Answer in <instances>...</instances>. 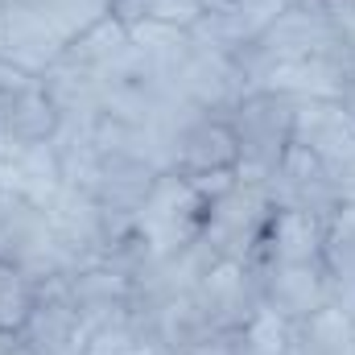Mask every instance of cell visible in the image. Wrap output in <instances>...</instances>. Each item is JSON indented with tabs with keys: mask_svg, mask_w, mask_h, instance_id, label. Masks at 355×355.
I'll list each match as a JSON object with an SVG mask.
<instances>
[{
	"mask_svg": "<svg viewBox=\"0 0 355 355\" xmlns=\"http://www.w3.org/2000/svg\"><path fill=\"white\" fill-rule=\"evenodd\" d=\"M112 17L124 25H174L190 29L202 17V0H112Z\"/></svg>",
	"mask_w": 355,
	"mask_h": 355,
	"instance_id": "9a60e30c",
	"label": "cell"
},
{
	"mask_svg": "<svg viewBox=\"0 0 355 355\" xmlns=\"http://www.w3.org/2000/svg\"><path fill=\"white\" fill-rule=\"evenodd\" d=\"M42 79L37 75H29V71H21V67H12V62H0V116L4 112H12L29 91L37 87Z\"/></svg>",
	"mask_w": 355,
	"mask_h": 355,
	"instance_id": "2e32d148",
	"label": "cell"
},
{
	"mask_svg": "<svg viewBox=\"0 0 355 355\" xmlns=\"http://www.w3.org/2000/svg\"><path fill=\"white\" fill-rule=\"evenodd\" d=\"M211 335H240L261 310V281L240 261H215L194 289Z\"/></svg>",
	"mask_w": 355,
	"mask_h": 355,
	"instance_id": "52a82bcc",
	"label": "cell"
},
{
	"mask_svg": "<svg viewBox=\"0 0 355 355\" xmlns=\"http://www.w3.org/2000/svg\"><path fill=\"white\" fill-rule=\"evenodd\" d=\"M289 4L293 0H202V17L190 25V37L211 50L240 54Z\"/></svg>",
	"mask_w": 355,
	"mask_h": 355,
	"instance_id": "ba28073f",
	"label": "cell"
},
{
	"mask_svg": "<svg viewBox=\"0 0 355 355\" xmlns=\"http://www.w3.org/2000/svg\"><path fill=\"white\" fill-rule=\"evenodd\" d=\"M252 268V265H248ZM261 281V306L302 322L306 314H314L318 306L331 302V285H327V265L310 261V265H268V268H252Z\"/></svg>",
	"mask_w": 355,
	"mask_h": 355,
	"instance_id": "9c48e42d",
	"label": "cell"
},
{
	"mask_svg": "<svg viewBox=\"0 0 355 355\" xmlns=\"http://www.w3.org/2000/svg\"><path fill=\"white\" fill-rule=\"evenodd\" d=\"M335 103H339V107L352 116V124H355V71L343 79V87H339V95H335Z\"/></svg>",
	"mask_w": 355,
	"mask_h": 355,
	"instance_id": "e0dca14e",
	"label": "cell"
},
{
	"mask_svg": "<svg viewBox=\"0 0 355 355\" xmlns=\"http://www.w3.org/2000/svg\"><path fill=\"white\" fill-rule=\"evenodd\" d=\"M293 145H306L331 170H339L355 153V124L335 99H297V112H293Z\"/></svg>",
	"mask_w": 355,
	"mask_h": 355,
	"instance_id": "8fae6325",
	"label": "cell"
},
{
	"mask_svg": "<svg viewBox=\"0 0 355 355\" xmlns=\"http://www.w3.org/2000/svg\"><path fill=\"white\" fill-rule=\"evenodd\" d=\"M67 42H71V33H62L37 8H29L21 0L0 4V62H12V67L42 79L62 58Z\"/></svg>",
	"mask_w": 355,
	"mask_h": 355,
	"instance_id": "8992f818",
	"label": "cell"
},
{
	"mask_svg": "<svg viewBox=\"0 0 355 355\" xmlns=\"http://www.w3.org/2000/svg\"><path fill=\"white\" fill-rule=\"evenodd\" d=\"M265 190L277 211H310L318 219H331L343 207V194H339V182L331 174V166L293 141H289L285 157L277 162V170L268 174Z\"/></svg>",
	"mask_w": 355,
	"mask_h": 355,
	"instance_id": "277c9868",
	"label": "cell"
},
{
	"mask_svg": "<svg viewBox=\"0 0 355 355\" xmlns=\"http://www.w3.org/2000/svg\"><path fill=\"white\" fill-rule=\"evenodd\" d=\"M120 355H170L166 347H157L153 339H141V343H132L128 352H120Z\"/></svg>",
	"mask_w": 355,
	"mask_h": 355,
	"instance_id": "ac0fdd59",
	"label": "cell"
},
{
	"mask_svg": "<svg viewBox=\"0 0 355 355\" xmlns=\"http://www.w3.org/2000/svg\"><path fill=\"white\" fill-rule=\"evenodd\" d=\"M236 166H240V145H236L232 120L194 112L170 141V170L166 174L198 182L211 174H236Z\"/></svg>",
	"mask_w": 355,
	"mask_h": 355,
	"instance_id": "5b68a950",
	"label": "cell"
},
{
	"mask_svg": "<svg viewBox=\"0 0 355 355\" xmlns=\"http://www.w3.org/2000/svg\"><path fill=\"white\" fill-rule=\"evenodd\" d=\"M37 289H42L37 277H29L12 261H0V339H17L21 335V327L33 314Z\"/></svg>",
	"mask_w": 355,
	"mask_h": 355,
	"instance_id": "5bb4252c",
	"label": "cell"
},
{
	"mask_svg": "<svg viewBox=\"0 0 355 355\" xmlns=\"http://www.w3.org/2000/svg\"><path fill=\"white\" fill-rule=\"evenodd\" d=\"M0 190L21 194L37 207H50L54 194L62 190V166H58L54 141H42V145L0 141Z\"/></svg>",
	"mask_w": 355,
	"mask_h": 355,
	"instance_id": "30bf717a",
	"label": "cell"
},
{
	"mask_svg": "<svg viewBox=\"0 0 355 355\" xmlns=\"http://www.w3.org/2000/svg\"><path fill=\"white\" fill-rule=\"evenodd\" d=\"M293 112H297V99L281 91H248L227 112L236 145H240L236 174L248 182H268V174L277 170V162L285 157L293 141Z\"/></svg>",
	"mask_w": 355,
	"mask_h": 355,
	"instance_id": "6da1fadb",
	"label": "cell"
},
{
	"mask_svg": "<svg viewBox=\"0 0 355 355\" xmlns=\"http://www.w3.org/2000/svg\"><path fill=\"white\" fill-rule=\"evenodd\" d=\"M289 355H355V318L327 302L302 322H293V347Z\"/></svg>",
	"mask_w": 355,
	"mask_h": 355,
	"instance_id": "4fadbf2b",
	"label": "cell"
},
{
	"mask_svg": "<svg viewBox=\"0 0 355 355\" xmlns=\"http://www.w3.org/2000/svg\"><path fill=\"white\" fill-rule=\"evenodd\" d=\"M272 211L277 207L268 198L265 182L236 178L219 198L207 202V219H202L198 240L207 244V252L215 261H240V265H248V257L257 252Z\"/></svg>",
	"mask_w": 355,
	"mask_h": 355,
	"instance_id": "7a4b0ae2",
	"label": "cell"
},
{
	"mask_svg": "<svg viewBox=\"0 0 355 355\" xmlns=\"http://www.w3.org/2000/svg\"><path fill=\"white\" fill-rule=\"evenodd\" d=\"M207 219V198L178 174H162L157 186L149 190L145 207L137 211V232L145 236V244L153 248V257H174L186 244L198 240Z\"/></svg>",
	"mask_w": 355,
	"mask_h": 355,
	"instance_id": "3957f363",
	"label": "cell"
},
{
	"mask_svg": "<svg viewBox=\"0 0 355 355\" xmlns=\"http://www.w3.org/2000/svg\"><path fill=\"white\" fill-rule=\"evenodd\" d=\"M322 265H327L331 302L343 306L355 318V202H343V207L327 219Z\"/></svg>",
	"mask_w": 355,
	"mask_h": 355,
	"instance_id": "7c38bea8",
	"label": "cell"
}]
</instances>
